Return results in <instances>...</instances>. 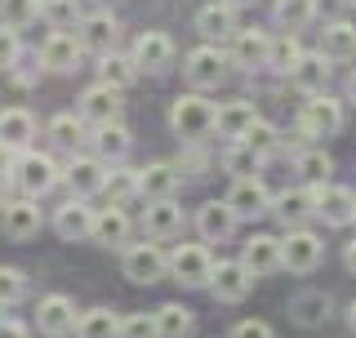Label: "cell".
I'll return each instance as SVG.
<instances>
[{"mask_svg":"<svg viewBox=\"0 0 356 338\" xmlns=\"http://www.w3.org/2000/svg\"><path fill=\"white\" fill-rule=\"evenodd\" d=\"M40 5L44 0H0V22L5 27H31V22L40 18Z\"/></svg>","mask_w":356,"mask_h":338,"instance_id":"obj_38","label":"cell"},{"mask_svg":"<svg viewBox=\"0 0 356 338\" xmlns=\"http://www.w3.org/2000/svg\"><path fill=\"white\" fill-rule=\"evenodd\" d=\"M209 289H214L218 303H241L254 289V276H250V267H245V263H214Z\"/></svg>","mask_w":356,"mask_h":338,"instance_id":"obj_14","label":"cell"},{"mask_svg":"<svg viewBox=\"0 0 356 338\" xmlns=\"http://www.w3.org/2000/svg\"><path fill=\"white\" fill-rule=\"evenodd\" d=\"M120 338H161L156 334V312H125L120 316Z\"/></svg>","mask_w":356,"mask_h":338,"instance_id":"obj_44","label":"cell"},{"mask_svg":"<svg viewBox=\"0 0 356 338\" xmlns=\"http://www.w3.org/2000/svg\"><path fill=\"white\" fill-rule=\"evenodd\" d=\"M267 40L263 31H236L232 36V63H241V67H254V63H267Z\"/></svg>","mask_w":356,"mask_h":338,"instance_id":"obj_33","label":"cell"},{"mask_svg":"<svg viewBox=\"0 0 356 338\" xmlns=\"http://www.w3.org/2000/svg\"><path fill=\"white\" fill-rule=\"evenodd\" d=\"M14 63H18V31L14 27H0V72L14 67Z\"/></svg>","mask_w":356,"mask_h":338,"instance_id":"obj_47","label":"cell"},{"mask_svg":"<svg viewBox=\"0 0 356 338\" xmlns=\"http://www.w3.org/2000/svg\"><path fill=\"white\" fill-rule=\"evenodd\" d=\"M321 54L334 63V58H356V27L352 22H343V18H334L325 31H321Z\"/></svg>","mask_w":356,"mask_h":338,"instance_id":"obj_29","label":"cell"},{"mask_svg":"<svg viewBox=\"0 0 356 338\" xmlns=\"http://www.w3.org/2000/svg\"><path fill=\"white\" fill-rule=\"evenodd\" d=\"M76 338H120V316L107 307H89L76 321Z\"/></svg>","mask_w":356,"mask_h":338,"instance_id":"obj_31","label":"cell"},{"mask_svg":"<svg viewBox=\"0 0 356 338\" xmlns=\"http://www.w3.org/2000/svg\"><path fill=\"white\" fill-rule=\"evenodd\" d=\"M49 138L58 143V147L76 152L85 143V116H54L49 120Z\"/></svg>","mask_w":356,"mask_h":338,"instance_id":"obj_37","label":"cell"},{"mask_svg":"<svg viewBox=\"0 0 356 338\" xmlns=\"http://www.w3.org/2000/svg\"><path fill=\"white\" fill-rule=\"evenodd\" d=\"M94 147H98L103 161H125L129 147H134V134L120 125V120H107V125L94 129Z\"/></svg>","mask_w":356,"mask_h":338,"instance_id":"obj_30","label":"cell"},{"mask_svg":"<svg viewBox=\"0 0 356 338\" xmlns=\"http://www.w3.org/2000/svg\"><path fill=\"white\" fill-rule=\"evenodd\" d=\"M298 129H303L307 138H334V134L343 129V103L330 98L325 89L312 94L303 103V111H298Z\"/></svg>","mask_w":356,"mask_h":338,"instance_id":"obj_2","label":"cell"},{"mask_svg":"<svg viewBox=\"0 0 356 338\" xmlns=\"http://www.w3.org/2000/svg\"><path fill=\"white\" fill-rule=\"evenodd\" d=\"M120 267H125V280H134V285H156V280H165V272H170V254L161 245H147V241L125 245Z\"/></svg>","mask_w":356,"mask_h":338,"instance_id":"obj_3","label":"cell"},{"mask_svg":"<svg viewBox=\"0 0 356 338\" xmlns=\"http://www.w3.org/2000/svg\"><path fill=\"white\" fill-rule=\"evenodd\" d=\"M259 120V111H254V103H245V98H236V103H222L218 116H214V129L222 134V138H245V129Z\"/></svg>","mask_w":356,"mask_h":338,"instance_id":"obj_25","label":"cell"},{"mask_svg":"<svg viewBox=\"0 0 356 338\" xmlns=\"http://www.w3.org/2000/svg\"><path fill=\"white\" fill-rule=\"evenodd\" d=\"M81 116L89 120V125H107V120H120V89L98 81L89 85L81 94Z\"/></svg>","mask_w":356,"mask_h":338,"instance_id":"obj_13","label":"cell"},{"mask_svg":"<svg viewBox=\"0 0 356 338\" xmlns=\"http://www.w3.org/2000/svg\"><path fill=\"white\" fill-rule=\"evenodd\" d=\"M196 31L205 40H227V36H236V14H232V5L222 0V5H205L196 14Z\"/></svg>","mask_w":356,"mask_h":338,"instance_id":"obj_28","label":"cell"},{"mask_svg":"<svg viewBox=\"0 0 356 338\" xmlns=\"http://www.w3.org/2000/svg\"><path fill=\"white\" fill-rule=\"evenodd\" d=\"M196 232L205 236V241H227L232 232H236V209L227 205V200H209V205L196 209Z\"/></svg>","mask_w":356,"mask_h":338,"instance_id":"obj_18","label":"cell"},{"mask_svg":"<svg viewBox=\"0 0 356 338\" xmlns=\"http://www.w3.org/2000/svg\"><path fill=\"white\" fill-rule=\"evenodd\" d=\"M241 263L250 267V276H267V272H276V267H285L281 263V241H276V236H250Z\"/></svg>","mask_w":356,"mask_h":338,"instance_id":"obj_19","label":"cell"},{"mask_svg":"<svg viewBox=\"0 0 356 338\" xmlns=\"http://www.w3.org/2000/svg\"><path fill=\"white\" fill-rule=\"evenodd\" d=\"M259 161H263V156L254 152L250 143H241V138L232 143L227 152H222V169H227V174H236V178H245V174H254V169H259Z\"/></svg>","mask_w":356,"mask_h":338,"instance_id":"obj_39","label":"cell"},{"mask_svg":"<svg viewBox=\"0 0 356 338\" xmlns=\"http://www.w3.org/2000/svg\"><path fill=\"white\" fill-rule=\"evenodd\" d=\"M241 143H250V147L259 152V156H272L276 147H281V134L267 125V120H254V125L245 129V138H241Z\"/></svg>","mask_w":356,"mask_h":338,"instance_id":"obj_43","label":"cell"},{"mask_svg":"<svg viewBox=\"0 0 356 338\" xmlns=\"http://www.w3.org/2000/svg\"><path fill=\"white\" fill-rule=\"evenodd\" d=\"M9 178H14V187L22 191V196H44L54 183H58V169H54L49 156H40V152H22L14 169H9Z\"/></svg>","mask_w":356,"mask_h":338,"instance_id":"obj_4","label":"cell"},{"mask_svg":"<svg viewBox=\"0 0 356 338\" xmlns=\"http://www.w3.org/2000/svg\"><path fill=\"white\" fill-rule=\"evenodd\" d=\"M98 72H103V81H107V85L125 89V85H134V76H138V63H134V54L125 58V54L107 49V54H103V63H98Z\"/></svg>","mask_w":356,"mask_h":338,"instance_id":"obj_35","label":"cell"},{"mask_svg":"<svg viewBox=\"0 0 356 338\" xmlns=\"http://www.w3.org/2000/svg\"><path fill=\"white\" fill-rule=\"evenodd\" d=\"M103 5H111V0H103Z\"/></svg>","mask_w":356,"mask_h":338,"instance_id":"obj_57","label":"cell"},{"mask_svg":"<svg viewBox=\"0 0 356 338\" xmlns=\"http://www.w3.org/2000/svg\"><path fill=\"white\" fill-rule=\"evenodd\" d=\"M227 5H250V0H227Z\"/></svg>","mask_w":356,"mask_h":338,"instance_id":"obj_55","label":"cell"},{"mask_svg":"<svg viewBox=\"0 0 356 338\" xmlns=\"http://www.w3.org/2000/svg\"><path fill=\"white\" fill-rule=\"evenodd\" d=\"M40 14L54 22V31H72V27H81V9H76V0H44Z\"/></svg>","mask_w":356,"mask_h":338,"instance_id":"obj_40","label":"cell"},{"mask_svg":"<svg viewBox=\"0 0 356 338\" xmlns=\"http://www.w3.org/2000/svg\"><path fill=\"white\" fill-rule=\"evenodd\" d=\"M0 316H5V303H0Z\"/></svg>","mask_w":356,"mask_h":338,"instance_id":"obj_56","label":"cell"},{"mask_svg":"<svg viewBox=\"0 0 356 338\" xmlns=\"http://www.w3.org/2000/svg\"><path fill=\"white\" fill-rule=\"evenodd\" d=\"M303 58V49H298V36L294 31H281L272 45H267V67H276V72H294V63Z\"/></svg>","mask_w":356,"mask_h":338,"instance_id":"obj_36","label":"cell"},{"mask_svg":"<svg viewBox=\"0 0 356 338\" xmlns=\"http://www.w3.org/2000/svg\"><path fill=\"white\" fill-rule=\"evenodd\" d=\"M116 18L107 14V9H98V14H85L81 18V40H85V49H94V54H107L111 45H116Z\"/></svg>","mask_w":356,"mask_h":338,"instance_id":"obj_26","label":"cell"},{"mask_svg":"<svg viewBox=\"0 0 356 338\" xmlns=\"http://www.w3.org/2000/svg\"><path fill=\"white\" fill-rule=\"evenodd\" d=\"M289 316H294L298 325H321V316H330V294H321V289L294 294L289 298Z\"/></svg>","mask_w":356,"mask_h":338,"instance_id":"obj_32","label":"cell"},{"mask_svg":"<svg viewBox=\"0 0 356 338\" xmlns=\"http://www.w3.org/2000/svg\"><path fill=\"white\" fill-rule=\"evenodd\" d=\"M170 276L178 285H209V276H214V258L205 254V245H178L170 254Z\"/></svg>","mask_w":356,"mask_h":338,"instance_id":"obj_5","label":"cell"},{"mask_svg":"<svg viewBox=\"0 0 356 338\" xmlns=\"http://www.w3.org/2000/svg\"><path fill=\"white\" fill-rule=\"evenodd\" d=\"M227 205L236 209V218H259V214H272V191L263 187L259 174H245V178H236Z\"/></svg>","mask_w":356,"mask_h":338,"instance_id":"obj_9","label":"cell"},{"mask_svg":"<svg viewBox=\"0 0 356 338\" xmlns=\"http://www.w3.org/2000/svg\"><path fill=\"white\" fill-rule=\"evenodd\" d=\"M63 183L72 187L76 196H94V191H103V183H107V169H103V161H94V156H76V161L67 165Z\"/></svg>","mask_w":356,"mask_h":338,"instance_id":"obj_20","label":"cell"},{"mask_svg":"<svg viewBox=\"0 0 356 338\" xmlns=\"http://www.w3.org/2000/svg\"><path fill=\"white\" fill-rule=\"evenodd\" d=\"M0 227H5L9 241H31V236L40 232V205H36V196L9 200V205L0 209Z\"/></svg>","mask_w":356,"mask_h":338,"instance_id":"obj_11","label":"cell"},{"mask_svg":"<svg viewBox=\"0 0 356 338\" xmlns=\"http://www.w3.org/2000/svg\"><path fill=\"white\" fill-rule=\"evenodd\" d=\"M232 338H276V334H272V325H263V321H241L236 330H232Z\"/></svg>","mask_w":356,"mask_h":338,"instance_id":"obj_48","label":"cell"},{"mask_svg":"<svg viewBox=\"0 0 356 338\" xmlns=\"http://www.w3.org/2000/svg\"><path fill=\"white\" fill-rule=\"evenodd\" d=\"M76 307H72V298L67 294H44L40 298V307H36V325H40V334L44 338H67V334H76Z\"/></svg>","mask_w":356,"mask_h":338,"instance_id":"obj_8","label":"cell"},{"mask_svg":"<svg viewBox=\"0 0 356 338\" xmlns=\"http://www.w3.org/2000/svg\"><path fill=\"white\" fill-rule=\"evenodd\" d=\"M272 214L285 223V227H298L307 214H316V187H298V191L276 196V200H272Z\"/></svg>","mask_w":356,"mask_h":338,"instance_id":"obj_23","label":"cell"},{"mask_svg":"<svg viewBox=\"0 0 356 338\" xmlns=\"http://www.w3.org/2000/svg\"><path fill=\"white\" fill-rule=\"evenodd\" d=\"M312 5H316V14H325V18H339L343 9L352 5V0H312Z\"/></svg>","mask_w":356,"mask_h":338,"instance_id":"obj_49","label":"cell"},{"mask_svg":"<svg viewBox=\"0 0 356 338\" xmlns=\"http://www.w3.org/2000/svg\"><path fill=\"white\" fill-rule=\"evenodd\" d=\"M321 254H325V245H321L316 232H303V227H289V236L281 241V263L289 267V272L307 276L312 267L321 263Z\"/></svg>","mask_w":356,"mask_h":338,"instance_id":"obj_6","label":"cell"},{"mask_svg":"<svg viewBox=\"0 0 356 338\" xmlns=\"http://www.w3.org/2000/svg\"><path fill=\"white\" fill-rule=\"evenodd\" d=\"M9 183H14V178H9V174H5V169H0V209H5V205H9Z\"/></svg>","mask_w":356,"mask_h":338,"instance_id":"obj_51","label":"cell"},{"mask_svg":"<svg viewBox=\"0 0 356 338\" xmlns=\"http://www.w3.org/2000/svg\"><path fill=\"white\" fill-rule=\"evenodd\" d=\"M156 334L161 338H187L192 334V312H187L183 303H165V307L156 312Z\"/></svg>","mask_w":356,"mask_h":338,"instance_id":"obj_34","label":"cell"},{"mask_svg":"<svg viewBox=\"0 0 356 338\" xmlns=\"http://www.w3.org/2000/svg\"><path fill=\"white\" fill-rule=\"evenodd\" d=\"M94 241L98 245H107V250H120V245L129 241V214L111 200L107 209H98V218H94Z\"/></svg>","mask_w":356,"mask_h":338,"instance_id":"obj_22","label":"cell"},{"mask_svg":"<svg viewBox=\"0 0 356 338\" xmlns=\"http://www.w3.org/2000/svg\"><path fill=\"white\" fill-rule=\"evenodd\" d=\"M0 338H27V325H22V321H9V316H0Z\"/></svg>","mask_w":356,"mask_h":338,"instance_id":"obj_50","label":"cell"},{"mask_svg":"<svg viewBox=\"0 0 356 338\" xmlns=\"http://www.w3.org/2000/svg\"><path fill=\"white\" fill-rule=\"evenodd\" d=\"M31 138H36V116H31L27 107H5V111H0V143H9V147H27Z\"/></svg>","mask_w":356,"mask_h":338,"instance_id":"obj_27","label":"cell"},{"mask_svg":"<svg viewBox=\"0 0 356 338\" xmlns=\"http://www.w3.org/2000/svg\"><path fill=\"white\" fill-rule=\"evenodd\" d=\"M352 5H356V0H352Z\"/></svg>","mask_w":356,"mask_h":338,"instance_id":"obj_58","label":"cell"},{"mask_svg":"<svg viewBox=\"0 0 356 338\" xmlns=\"http://www.w3.org/2000/svg\"><path fill=\"white\" fill-rule=\"evenodd\" d=\"M134 63H138V72H165L174 63V40L165 31H143L134 40Z\"/></svg>","mask_w":356,"mask_h":338,"instance_id":"obj_15","label":"cell"},{"mask_svg":"<svg viewBox=\"0 0 356 338\" xmlns=\"http://www.w3.org/2000/svg\"><path fill=\"white\" fill-rule=\"evenodd\" d=\"M298 174H303L307 183H325L330 156H325V152H303V156H298Z\"/></svg>","mask_w":356,"mask_h":338,"instance_id":"obj_46","label":"cell"},{"mask_svg":"<svg viewBox=\"0 0 356 338\" xmlns=\"http://www.w3.org/2000/svg\"><path fill=\"white\" fill-rule=\"evenodd\" d=\"M103 191L116 200V205H125L129 196H138V169H116V174H107Z\"/></svg>","mask_w":356,"mask_h":338,"instance_id":"obj_42","label":"cell"},{"mask_svg":"<svg viewBox=\"0 0 356 338\" xmlns=\"http://www.w3.org/2000/svg\"><path fill=\"white\" fill-rule=\"evenodd\" d=\"M143 227H147L152 241H170V236L183 232V209L174 205V196L170 200H152L147 214H143Z\"/></svg>","mask_w":356,"mask_h":338,"instance_id":"obj_21","label":"cell"},{"mask_svg":"<svg viewBox=\"0 0 356 338\" xmlns=\"http://www.w3.org/2000/svg\"><path fill=\"white\" fill-rule=\"evenodd\" d=\"M312 14H316L312 0H276V22H281L285 31H298Z\"/></svg>","mask_w":356,"mask_h":338,"instance_id":"obj_41","label":"cell"},{"mask_svg":"<svg viewBox=\"0 0 356 338\" xmlns=\"http://www.w3.org/2000/svg\"><path fill=\"white\" fill-rule=\"evenodd\" d=\"M289 81H294V89H303V94H321L330 85V58L325 54H303L294 63V72H289Z\"/></svg>","mask_w":356,"mask_h":338,"instance_id":"obj_24","label":"cell"},{"mask_svg":"<svg viewBox=\"0 0 356 338\" xmlns=\"http://www.w3.org/2000/svg\"><path fill=\"white\" fill-rule=\"evenodd\" d=\"M316 214L330 223V227H348V223H356V191L316 183Z\"/></svg>","mask_w":356,"mask_h":338,"instance_id":"obj_12","label":"cell"},{"mask_svg":"<svg viewBox=\"0 0 356 338\" xmlns=\"http://www.w3.org/2000/svg\"><path fill=\"white\" fill-rule=\"evenodd\" d=\"M178 183H183V169L178 165H147V169H138V196H147V200H170Z\"/></svg>","mask_w":356,"mask_h":338,"instance_id":"obj_17","label":"cell"},{"mask_svg":"<svg viewBox=\"0 0 356 338\" xmlns=\"http://www.w3.org/2000/svg\"><path fill=\"white\" fill-rule=\"evenodd\" d=\"M81 54H85L81 31H54V36L40 45V63L49 67V72H76Z\"/></svg>","mask_w":356,"mask_h":338,"instance_id":"obj_10","label":"cell"},{"mask_svg":"<svg viewBox=\"0 0 356 338\" xmlns=\"http://www.w3.org/2000/svg\"><path fill=\"white\" fill-rule=\"evenodd\" d=\"M343 263H348V272H356V241H348V250H343Z\"/></svg>","mask_w":356,"mask_h":338,"instance_id":"obj_52","label":"cell"},{"mask_svg":"<svg viewBox=\"0 0 356 338\" xmlns=\"http://www.w3.org/2000/svg\"><path fill=\"white\" fill-rule=\"evenodd\" d=\"M22 294H27V276H22L18 267H0V303L14 307Z\"/></svg>","mask_w":356,"mask_h":338,"instance_id":"obj_45","label":"cell"},{"mask_svg":"<svg viewBox=\"0 0 356 338\" xmlns=\"http://www.w3.org/2000/svg\"><path fill=\"white\" fill-rule=\"evenodd\" d=\"M183 76H187V81H192L196 89H214L222 76H227V54L214 49V45H200V49L187 54Z\"/></svg>","mask_w":356,"mask_h":338,"instance_id":"obj_7","label":"cell"},{"mask_svg":"<svg viewBox=\"0 0 356 338\" xmlns=\"http://www.w3.org/2000/svg\"><path fill=\"white\" fill-rule=\"evenodd\" d=\"M348 321H352V330H356V303H352V307H348Z\"/></svg>","mask_w":356,"mask_h":338,"instance_id":"obj_54","label":"cell"},{"mask_svg":"<svg viewBox=\"0 0 356 338\" xmlns=\"http://www.w3.org/2000/svg\"><path fill=\"white\" fill-rule=\"evenodd\" d=\"M214 116H218V107L209 103V98H200V94H178L174 107H170V129L178 134V138L196 143V138H205V134L214 129Z\"/></svg>","mask_w":356,"mask_h":338,"instance_id":"obj_1","label":"cell"},{"mask_svg":"<svg viewBox=\"0 0 356 338\" xmlns=\"http://www.w3.org/2000/svg\"><path fill=\"white\" fill-rule=\"evenodd\" d=\"M348 98H352V103H356V72L348 76Z\"/></svg>","mask_w":356,"mask_h":338,"instance_id":"obj_53","label":"cell"},{"mask_svg":"<svg viewBox=\"0 0 356 338\" xmlns=\"http://www.w3.org/2000/svg\"><path fill=\"white\" fill-rule=\"evenodd\" d=\"M94 218H98V209H89L85 200L76 196L54 214V232H58L63 241H85V236H94Z\"/></svg>","mask_w":356,"mask_h":338,"instance_id":"obj_16","label":"cell"}]
</instances>
